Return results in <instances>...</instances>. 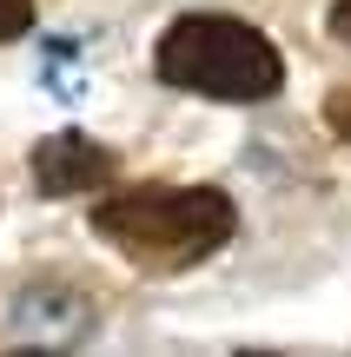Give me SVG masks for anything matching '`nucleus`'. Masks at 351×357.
Wrapping results in <instances>:
<instances>
[{"label": "nucleus", "mask_w": 351, "mask_h": 357, "mask_svg": "<svg viewBox=\"0 0 351 357\" xmlns=\"http://www.w3.org/2000/svg\"><path fill=\"white\" fill-rule=\"evenodd\" d=\"M33 20H40V0H0V47L33 33Z\"/></svg>", "instance_id": "5"}, {"label": "nucleus", "mask_w": 351, "mask_h": 357, "mask_svg": "<svg viewBox=\"0 0 351 357\" xmlns=\"http://www.w3.org/2000/svg\"><path fill=\"white\" fill-rule=\"evenodd\" d=\"M325 126L338 132V139H351V86H331V100H325Z\"/></svg>", "instance_id": "6"}, {"label": "nucleus", "mask_w": 351, "mask_h": 357, "mask_svg": "<svg viewBox=\"0 0 351 357\" xmlns=\"http://www.w3.org/2000/svg\"><path fill=\"white\" fill-rule=\"evenodd\" d=\"M153 66L172 93H199V100H225V106H265L285 86L278 47L259 26L232 20V13H186V20H172Z\"/></svg>", "instance_id": "2"}, {"label": "nucleus", "mask_w": 351, "mask_h": 357, "mask_svg": "<svg viewBox=\"0 0 351 357\" xmlns=\"http://www.w3.org/2000/svg\"><path fill=\"white\" fill-rule=\"evenodd\" d=\"M100 318H106L100 284L66 278V271H40L33 284H20L7 331H13V344H33V351H80L100 331Z\"/></svg>", "instance_id": "3"}, {"label": "nucleus", "mask_w": 351, "mask_h": 357, "mask_svg": "<svg viewBox=\"0 0 351 357\" xmlns=\"http://www.w3.org/2000/svg\"><path fill=\"white\" fill-rule=\"evenodd\" d=\"M93 231L113 245L126 265L153 271V278H179V271L206 265L232 245L239 205L219 185H126L106 192L93 205Z\"/></svg>", "instance_id": "1"}, {"label": "nucleus", "mask_w": 351, "mask_h": 357, "mask_svg": "<svg viewBox=\"0 0 351 357\" xmlns=\"http://www.w3.org/2000/svg\"><path fill=\"white\" fill-rule=\"evenodd\" d=\"M331 40L351 47V0H331Z\"/></svg>", "instance_id": "7"}, {"label": "nucleus", "mask_w": 351, "mask_h": 357, "mask_svg": "<svg viewBox=\"0 0 351 357\" xmlns=\"http://www.w3.org/2000/svg\"><path fill=\"white\" fill-rule=\"evenodd\" d=\"M40 199H80V192H106L119 172L113 146H100L93 132H47L27 159Z\"/></svg>", "instance_id": "4"}]
</instances>
